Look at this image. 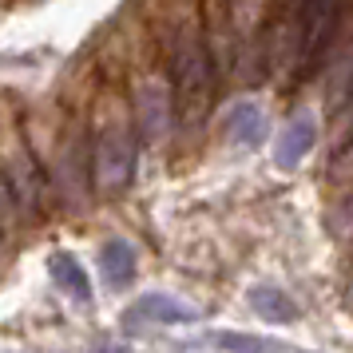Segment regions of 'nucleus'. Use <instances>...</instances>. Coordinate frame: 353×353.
I'll list each match as a JSON object with an SVG mask.
<instances>
[{
    "label": "nucleus",
    "mask_w": 353,
    "mask_h": 353,
    "mask_svg": "<svg viewBox=\"0 0 353 353\" xmlns=\"http://www.w3.org/2000/svg\"><path fill=\"white\" fill-rule=\"evenodd\" d=\"M24 128L32 143L36 167L44 175L56 214L80 219L92 207L96 175H92V99H36L24 103Z\"/></svg>",
    "instance_id": "1"
},
{
    "label": "nucleus",
    "mask_w": 353,
    "mask_h": 353,
    "mask_svg": "<svg viewBox=\"0 0 353 353\" xmlns=\"http://www.w3.org/2000/svg\"><path fill=\"white\" fill-rule=\"evenodd\" d=\"M159 48L163 72L175 88V115L187 131L203 128L210 103H214V60L207 48V28L191 0H167L159 17Z\"/></svg>",
    "instance_id": "2"
},
{
    "label": "nucleus",
    "mask_w": 353,
    "mask_h": 353,
    "mask_svg": "<svg viewBox=\"0 0 353 353\" xmlns=\"http://www.w3.org/2000/svg\"><path fill=\"white\" fill-rule=\"evenodd\" d=\"M139 128L123 92L99 88L92 99V175H96V194H119L128 191L139 159Z\"/></svg>",
    "instance_id": "3"
},
{
    "label": "nucleus",
    "mask_w": 353,
    "mask_h": 353,
    "mask_svg": "<svg viewBox=\"0 0 353 353\" xmlns=\"http://www.w3.org/2000/svg\"><path fill=\"white\" fill-rule=\"evenodd\" d=\"M12 99H17L12 92H0V175H4L8 191L17 199L20 214L28 219V226L40 230L56 214V203H52L44 175L36 167L28 128H24V108L12 103Z\"/></svg>",
    "instance_id": "4"
},
{
    "label": "nucleus",
    "mask_w": 353,
    "mask_h": 353,
    "mask_svg": "<svg viewBox=\"0 0 353 353\" xmlns=\"http://www.w3.org/2000/svg\"><path fill=\"white\" fill-rule=\"evenodd\" d=\"M131 115L143 143H163L175 128V88L167 80V72H135L131 80Z\"/></svg>",
    "instance_id": "5"
},
{
    "label": "nucleus",
    "mask_w": 353,
    "mask_h": 353,
    "mask_svg": "<svg viewBox=\"0 0 353 353\" xmlns=\"http://www.w3.org/2000/svg\"><path fill=\"white\" fill-rule=\"evenodd\" d=\"M341 4L345 0H302L298 17H294V60L290 64L298 72H310L318 64L325 48H330V36L337 32V17H341Z\"/></svg>",
    "instance_id": "6"
},
{
    "label": "nucleus",
    "mask_w": 353,
    "mask_h": 353,
    "mask_svg": "<svg viewBox=\"0 0 353 353\" xmlns=\"http://www.w3.org/2000/svg\"><path fill=\"white\" fill-rule=\"evenodd\" d=\"M194 318H199V310L175 302L171 294H143L123 314V325L128 330H139V325H175V321H194Z\"/></svg>",
    "instance_id": "7"
},
{
    "label": "nucleus",
    "mask_w": 353,
    "mask_h": 353,
    "mask_svg": "<svg viewBox=\"0 0 353 353\" xmlns=\"http://www.w3.org/2000/svg\"><path fill=\"white\" fill-rule=\"evenodd\" d=\"M135 270H139V254H135L131 242L112 239L99 246V274H103L108 290H128L135 282Z\"/></svg>",
    "instance_id": "8"
},
{
    "label": "nucleus",
    "mask_w": 353,
    "mask_h": 353,
    "mask_svg": "<svg viewBox=\"0 0 353 353\" xmlns=\"http://www.w3.org/2000/svg\"><path fill=\"white\" fill-rule=\"evenodd\" d=\"M52 278H56L60 294H72L76 302H88V298H92L88 270H83V266H80L72 254H56V258H52Z\"/></svg>",
    "instance_id": "9"
},
{
    "label": "nucleus",
    "mask_w": 353,
    "mask_h": 353,
    "mask_svg": "<svg viewBox=\"0 0 353 353\" xmlns=\"http://www.w3.org/2000/svg\"><path fill=\"white\" fill-rule=\"evenodd\" d=\"M310 147H314V119H310V115H298L286 128L282 143H278V163H282V167H294Z\"/></svg>",
    "instance_id": "10"
},
{
    "label": "nucleus",
    "mask_w": 353,
    "mask_h": 353,
    "mask_svg": "<svg viewBox=\"0 0 353 353\" xmlns=\"http://www.w3.org/2000/svg\"><path fill=\"white\" fill-rule=\"evenodd\" d=\"M250 305H254L266 321H294L298 318V305L290 302L282 290H274V286H258L254 294H250Z\"/></svg>",
    "instance_id": "11"
},
{
    "label": "nucleus",
    "mask_w": 353,
    "mask_h": 353,
    "mask_svg": "<svg viewBox=\"0 0 353 353\" xmlns=\"http://www.w3.org/2000/svg\"><path fill=\"white\" fill-rule=\"evenodd\" d=\"M226 131H230L239 143H258V139H262V131H266V119H262V112H258V108L239 103L234 112L226 115Z\"/></svg>",
    "instance_id": "12"
},
{
    "label": "nucleus",
    "mask_w": 353,
    "mask_h": 353,
    "mask_svg": "<svg viewBox=\"0 0 353 353\" xmlns=\"http://www.w3.org/2000/svg\"><path fill=\"white\" fill-rule=\"evenodd\" d=\"M0 234H4L8 242L32 234V226H28V219L20 214V207H17V199H12V191H8L4 175H0Z\"/></svg>",
    "instance_id": "13"
},
{
    "label": "nucleus",
    "mask_w": 353,
    "mask_h": 353,
    "mask_svg": "<svg viewBox=\"0 0 353 353\" xmlns=\"http://www.w3.org/2000/svg\"><path fill=\"white\" fill-rule=\"evenodd\" d=\"M210 345H219V350H274V341L242 337V334H219V337H210Z\"/></svg>",
    "instance_id": "14"
},
{
    "label": "nucleus",
    "mask_w": 353,
    "mask_h": 353,
    "mask_svg": "<svg viewBox=\"0 0 353 353\" xmlns=\"http://www.w3.org/2000/svg\"><path fill=\"white\" fill-rule=\"evenodd\" d=\"M337 108H353V64L345 72V88H341V96H337Z\"/></svg>",
    "instance_id": "15"
},
{
    "label": "nucleus",
    "mask_w": 353,
    "mask_h": 353,
    "mask_svg": "<svg viewBox=\"0 0 353 353\" xmlns=\"http://www.w3.org/2000/svg\"><path fill=\"white\" fill-rule=\"evenodd\" d=\"M8 254V239H4V234H0V258Z\"/></svg>",
    "instance_id": "16"
}]
</instances>
